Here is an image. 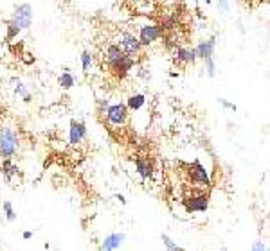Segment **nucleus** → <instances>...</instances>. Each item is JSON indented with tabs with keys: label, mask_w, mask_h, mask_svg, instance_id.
<instances>
[{
	"label": "nucleus",
	"mask_w": 270,
	"mask_h": 251,
	"mask_svg": "<svg viewBox=\"0 0 270 251\" xmlns=\"http://www.w3.org/2000/svg\"><path fill=\"white\" fill-rule=\"evenodd\" d=\"M18 136L11 128H0V156L2 160H11L18 151Z\"/></svg>",
	"instance_id": "2"
},
{
	"label": "nucleus",
	"mask_w": 270,
	"mask_h": 251,
	"mask_svg": "<svg viewBox=\"0 0 270 251\" xmlns=\"http://www.w3.org/2000/svg\"><path fill=\"white\" fill-rule=\"evenodd\" d=\"M220 104H222V106H225V108H229V110H232V111L238 110V108H236V104H231V102H227L225 99H220Z\"/></svg>",
	"instance_id": "22"
},
{
	"label": "nucleus",
	"mask_w": 270,
	"mask_h": 251,
	"mask_svg": "<svg viewBox=\"0 0 270 251\" xmlns=\"http://www.w3.org/2000/svg\"><path fill=\"white\" fill-rule=\"evenodd\" d=\"M252 251H266V247L261 240H256V242L252 244Z\"/></svg>",
	"instance_id": "21"
},
{
	"label": "nucleus",
	"mask_w": 270,
	"mask_h": 251,
	"mask_svg": "<svg viewBox=\"0 0 270 251\" xmlns=\"http://www.w3.org/2000/svg\"><path fill=\"white\" fill-rule=\"evenodd\" d=\"M81 63H83V70H85V72H88L90 65H92V56H90L88 51H85L81 54Z\"/></svg>",
	"instance_id": "19"
},
{
	"label": "nucleus",
	"mask_w": 270,
	"mask_h": 251,
	"mask_svg": "<svg viewBox=\"0 0 270 251\" xmlns=\"http://www.w3.org/2000/svg\"><path fill=\"white\" fill-rule=\"evenodd\" d=\"M215 45H216V38H209L207 42H202L198 43L197 47L193 49L195 56H197V60H209L213 58V52H215Z\"/></svg>",
	"instance_id": "7"
},
{
	"label": "nucleus",
	"mask_w": 270,
	"mask_h": 251,
	"mask_svg": "<svg viewBox=\"0 0 270 251\" xmlns=\"http://www.w3.org/2000/svg\"><path fill=\"white\" fill-rule=\"evenodd\" d=\"M105 58H107L108 67H112V65L119 63L121 60H125L126 56L123 54V51H121V49H119V45H117V43H112V45H108V47H107V52H105Z\"/></svg>",
	"instance_id": "12"
},
{
	"label": "nucleus",
	"mask_w": 270,
	"mask_h": 251,
	"mask_svg": "<svg viewBox=\"0 0 270 251\" xmlns=\"http://www.w3.org/2000/svg\"><path fill=\"white\" fill-rule=\"evenodd\" d=\"M135 169H137V172L144 179L150 178L151 172H153V165H151V162L148 160V158H137V162H135Z\"/></svg>",
	"instance_id": "13"
},
{
	"label": "nucleus",
	"mask_w": 270,
	"mask_h": 251,
	"mask_svg": "<svg viewBox=\"0 0 270 251\" xmlns=\"http://www.w3.org/2000/svg\"><path fill=\"white\" fill-rule=\"evenodd\" d=\"M123 240H125V233H110L108 237H105L101 251H116L117 247H121Z\"/></svg>",
	"instance_id": "11"
},
{
	"label": "nucleus",
	"mask_w": 270,
	"mask_h": 251,
	"mask_svg": "<svg viewBox=\"0 0 270 251\" xmlns=\"http://www.w3.org/2000/svg\"><path fill=\"white\" fill-rule=\"evenodd\" d=\"M86 135V128H85V124L83 122H76L74 120L72 124H70V133H69V142L70 145H77L79 142L85 138Z\"/></svg>",
	"instance_id": "9"
},
{
	"label": "nucleus",
	"mask_w": 270,
	"mask_h": 251,
	"mask_svg": "<svg viewBox=\"0 0 270 251\" xmlns=\"http://www.w3.org/2000/svg\"><path fill=\"white\" fill-rule=\"evenodd\" d=\"M105 115L112 126H123L126 122V117H128V108L125 104H112L107 108Z\"/></svg>",
	"instance_id": "5"
},
{
	"label": "nucleus",
	"mask_w": 270,
	"mask_h": 251,
	"mask_svg": "<svg viewBox=\"0 0 270 251\" xmlns=\"http://www.w3.org/2000/svg\"><path fill=\"white\" fill-rule=\"evenodd\" d=\"M2 174H4L6 181H11L13 176L18 174V165L11 160H2Z\"/></svg>",
	"instance_id": "14"
},
{
	"label": "nucleus",
	"mask_w": 270,
	"mask_h": 251,
	"mask_svg": "<svg viewBox=\"0 0 270 251\" xmlns=\"http://www.w3.org/2000/svg\"><path fill=\"white\" fill-rule=\"evenodd\" d=\"M31 237H33V233H31V231H24V238H26V240H27V238H31Z\"/></svg>",
	"instance_id": "23"
},
{
	"label": "nucleus",
	"mask_w": 270,
	"mask_h": 251,
	"mask_svg": "<svg viewBox=\"0 0 270 251\" xmlns=\"http://www.w3.org/2000/svg\"><path fill=\"white\" fill-rule=\"evenodd\" d=\"M33 22V8L29 4H22L15 9L13 18L8 22V40H13L20 31L29 29Z\"/></svg>",
	"instance_id": "1"
},
{
	"label": "nucleus",
	"mask_w": 270,
	"mask_h": 251,
	"mask_svg": "<svg viewBox=\"0 0 270 251\" xmlns=\"http://www.w3.org/2000/svg\"><path fill=\"white\" fill-rule=\"evenodd\" d=\"M58 83H60V86L63 90H69L76 85V79H74V76L70 72H63L60 77H58Z\"/></svg>",
	"instance_id": "15"
},
{
	"label": "nucleus",
	"mask_w": 270,
	"mask_h": 251,
	"mask_svg": "<svg viewBox=\"0 0 270 251\" xmlns=\"http://www.w3.org/2000/svg\"><path fill=\"white\" fill-rule=\"evenodd\" d=\"M189 174H191V179H193L195 183L202 185V187H207V185H209V174H207L206 167H202L198 162L191 163V167H189Z\"/></svg>",
	"instance_id": "8"
},
{
	"label": "nucleus",
	"mask_w": 270,
	"mask_h": 251,
	"mask_svg": "<svg viewBox=\"0 0 270 251\" xmlns=\"http://www.w3.org/2000/svg\"><path fill=\"white\" fill-rule=\"evenodd\" d=\"M144 102H146V97L142 94H137V95H132V97L128 99V106L130 110H141L142 106H144Z\"/></svg>",
	"instance_id": "16"
},
{
	"label": "nucleus",
	"mask_w": 270,
	"mask_h": 251,
	"mask_svg": "<svg viewBox=\"0 0 270 251\" xmlns=\"http://www.w3.org/2000/svg\"><path fill=\"white\" fill-rule=\"evenodd\" d=\"M175 61L178 65H193L197 61V56H195L193 49L188 47H178L175 52Z\"/></svg>",
	"instance_id": "10"
},
{
	"label": "nucleus",
	"mask_w": 270,
	"mask_h": 251,
	"mask_svg": "<svg viewBox=\"0 0 270 251\" xmlns=\"http://www.w3.org/2000/svg\"><path fill=\"white\" fill-rule=\"evenodd\" d=\"M164 29L162 26H155V24H146V26L141 27V31H139V43H141V47H148V45H151L153 42H157V40L162 36Z\"/></svg>",
	"instance_id": "4"
},
{
	"label": "nucleus",
	"mask_w": 270,
	"mask_h": 251,
	"mask_svg": "<svg viewBox=\"0 0 270 251\" xmlns=\"http://www.w3.org/2000/svg\"><path fill=\"white\" fill-rule=\"evenodd\" d=\"M222 251H227V249H225V247H222Z\"/></svg>",
	"instance_id": "24"
},
{
	"label": "nucleus",
	"mask_w": 270,
	"mask_h": 251,
	"mask_svg": "<svg viewBox=\"0 0 270 251\" xmlns=\"http://www.w3.org/2000/svg\"><path fill=\"white\" fill-rule=\"evenodd\" d=\"M206 70H207V76L213 77L215 76V58H209V60H206Z\"/></svg>",
	"instance_id": "20"
},
{
	"label": "nucleus",
	"mask_w": 270,
	"mask_h": 251,
	"mask_svg": "<svg viewBox=\"0 0 270 251\" xmlns=\"http://www.w3.org/2000/svg\"><path fill=\"white\" fill-rule=\"evenodd\" d=\"M117 45H119V49L123 51V54L126 56V58H130V60L135 61V58L137 56H141V43H139L137 36H133L132 33H121L119 40H117Z\"/></svg>",
	"instance_id": "3"
},
{
	"label": "nucleus",
	"mask_w": 270,
	"mask_h": 251,
	"mask_svg": "<svg viewBox=\"0 0 270 251\" xmlns=\"http://www.w3.org/2000/svg\"><path fill=\"white\" fill-rule=\"evenodd\" d=\"M4 212H6V219H8V221H15V219H17V213H15V210H13V204L9 203V201H6L4 203Z\"/></svg>",
	"instance_id": "18"
},
{
	"label": "nucleus",
	"mask_w": 270,
	"mask_h": 251,
	"mask_svg": "<svg viewBox=\"0 0 270 251\" xmlns=\"http://www.w3.org/2000/svg\"><path fill=\"white\" fill-rule=\"evenodd\" d=\"M184 206L189 213L206 212V210L209 208V196H207V194H200V196L189 197V199L184 201Z\"/></svg>",
	"instance_id": "6"
},
{
	"label": "nucleus",
	"mask_w": 270,
	"mask_h": 251,
	"mask_svg": "<svg viewBox=\"0 0 270 251\" xmlns=\"http://www.w3.org/2000/svg\"><path fill=\"white\" fill-rule=\"evenodd\" d=\"M162 242H164V246H166L167 251H186L184 247H180L178 244H176L171 237H167V235H162Z\"/></svg>",
	"instance_id": "17"
}]
</instances>
